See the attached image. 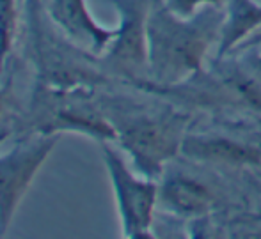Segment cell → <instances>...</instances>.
Masks as SVG:
<instances>
[{
  "label": "cell",
  "mask_w": 261,
  "mask_h": 239,
  "mask_svg": "<svg viewBox=\"0 0 261 239\" xmlns=\"http://www.w3.org/2000/svg\"><path fill=\"white\" fill-rule=\"evenodd\" d=\"M219 6L179 18L164 0H151L148 14V66L158 83L172 87L199 71L208 48L222 34L226 13Z\"/></svg>",
  "instance_id": "cell-1"
},
{
  "label": "cell",
  "mask_w": 261,
  "mask_h": 239,
  "mask_svg": "<svg viewBox=\"0 0 261 239\" xmlns=\"http://www.w3.org/2000/svg\"><path fill=\"white\" fill-rule=\"evenodd\" d=\"M189 117L174 110L132 112L114 117V130L134 163L148 177L162 174L167 160L176 156L185 140Z\"/></svg>",
  "instance_id": "cell-2"
},
{
  "label": "cell",
  "mask_w": 261,
  "mask_h": 239,
  "mask_svg": "<svg viewBox=\"0 0 261 239\" xmlns=\"http://www.w3.org/2000/svg\"><path fill=\"white\" fill-rule=\"evenodd\" d=\"M105 165L109 168L110 181L116 191L117 207L123 220L126 237H148L153 222V211L158 198L156 185L149 179H137L121 156L109 145L103 147Z\"/></svg>",
  "instance_id": "cell-3"
},
{
  "label": "cell",
  "mask_w": 261,
  "mask_h": 239,
  "mask_svg": "<svg viewBox=\"0 0 261 239\" xmlns=\"http://www.w3.org/2000/svg\"><path fill=\"white\" fill-rule=\"evenodd\" d=\"M57 138L46 135L20 143L11 153L0 156V230L9 225L16 205L34 179Z\"/></svg>",
  "instance_id": "cell-4"
},
{
  "label": "cell",
  "mask_w": 261,
  "mask_h": 239,
  "mask_svg": "<svg viewBox=\"0 0 261 239\" xmlns=\"http://www.w3.org/2000/svg\"><path fill=\"white\" fill-rule=\"evenodd\" d=\"M121 23L110 43L109 58L128 75H137L148 66V14L151 0H110Z\"/></svg>",
  "instance_id": "cell-5"
},
{
  "label": "cell",
  "mask_w": 261,
  "mask_h": 239,
  "mask_svg": "<svg viewBox=\"0 0 261 239\" xmlns=\"http://www.w3.org/2000/svg\"><path fill=\"white\" fill-rule=\"evenodd\" d=\"M50 13L69 38L94 51L105 50L117 34V28L109 31L93 20L86 0H52Z\"/></svg>",
  "instance_id": "cell-6"
},
{
  "label": "cell",
  "mask_w": 261,
  "mask_h": 239,
  "mask_svg": "<svg viewBox=\"0 0 261 239\" xmlns=\"http://www.w3.org/2000/svg\"><path fill=\"white\" fill-rule=\"evenodd\" d=\"M160 198L165 207L183 216H203L213 205V193L208 186L196 177L183 174H171L165 177Z\"/></svg>",
  "instance_id": "cell-7"
},
{
  "label": "cell",
  "mask_w": 261,
  "mask_h": 239,
  "mask_svg": "<svg viewBox=\"0 0 261 239\" xmlns=\"http://www.w3.org/2000/svg\"><path fill=\"white\" fill-rule=\"evenodd\" d=\"M261 25V7L254 0H229L220 34L219 58L234 48L247 34Z\"/></svg>",
  "instance_id": "cell-8"
},
{
  "label": "cell",
  "mask_w": 261,
  "mask_h": 239,
  "mask_svg": "<svg viewBox=\"0 0 261 239\" xmlns=\"http://www.w3.org/2000/svg\"><path fill=\"white\" fill-rule=\"evenodd\" d=\"M224 0H164L165 7L179 18H192L210 6H222Z\"/></svg>",
  "instance_id": "cell-9"
}]
</instances>
